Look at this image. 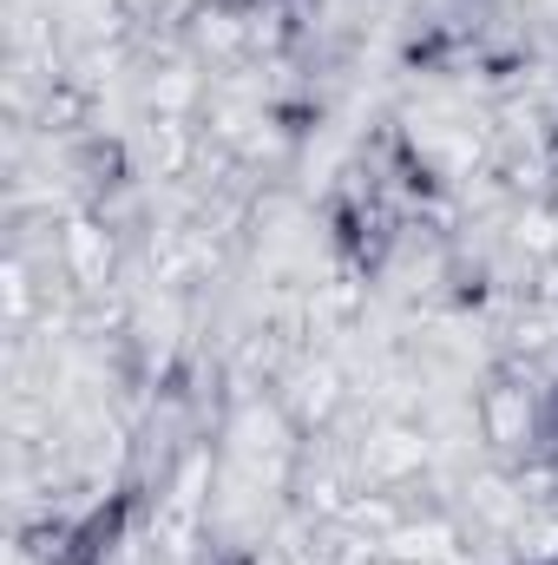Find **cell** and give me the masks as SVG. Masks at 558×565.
I'll list each match as a JSON object with an SVG mask.
<instances>
[{
  "label": "cell",
  "mask_w": 558,
  "mask_h": 565,
  "mask_svg": "<svg viewBox=\"0 0 558 565\" xmlns=\"http://www.w3.org/2000/svg\"><path fill=\"white\" fill-rule=\"evenodd\" d=\"M552 565H558V559H552Z\"/></svg>",
  "instance_id": "1"
}]
</instances>
